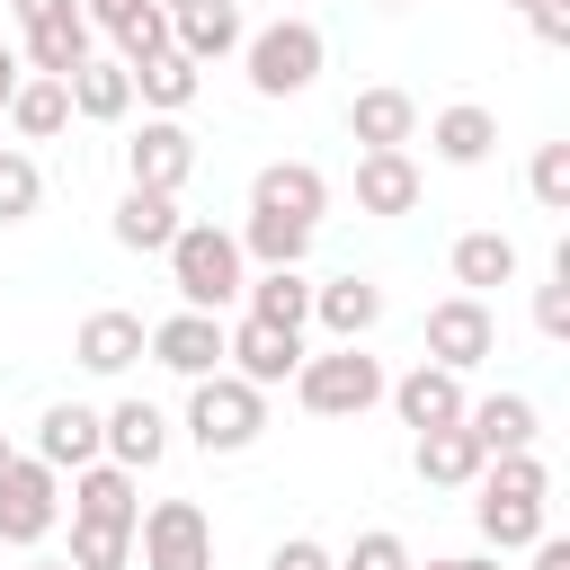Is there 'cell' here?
Returning a JSON list of instances; mask_svg holds the SVG:
<instances>
[{
    "mask_svg": "<svg viewBox=\"0 0 570 570\" xmlns=\"http://www.w3.org/2000/svg\"><path fill=\"white\" fill-rule=\"evenodd\" d=\"M312 321L330 330V338H365L374 321H383V285L374 276H330V285H312Z\"/></svg>",
    "mask_w": 570,
    "mask_h": 570,
    "instance_id": "21",
    "label": "cell"
},
{
    "mask_svg": "<svg viewBox=\"0 0 570 570\" xmlns=\"http://www.w3.org/2000/svg\"><path fill=\"white\" fill-rule=\"evenodd\" d=\"M98 454H107L98 410H89V401H45V419H36V463L80 472V463H98Z\"/></svg>",
    "mask_w": 570,
    "mask_h": 570,
    "instance_id": "13",
    "label": "cell"
},
{
    "mask_svg": "<svg viewBox=\"0 0 570 570\" xmlns=\"http://www.w3.org/2000/svg\"><path fill=\"white\" fill-rule=\"evenodd\" d=\"M249 205L294 214V223H312V232H321V214H330V178H321L312 160H267V169L249 178Z\"/></svg>",
    "mask_w": 570,
    "mask_h": 570,
    "instance_id": "16",
    "label": "cell"
},
{
    "mask_svg": "<svg viewBox=\"0 0 570 570\" xmlns=\"http://www.w3.org/2000/svg\"><path fill=\"white\" fill-rule=\"evenodd\" d=\"M240 303H249V321L303 330V321H312V276H303V267H258V276L240 285Z\"/></svg>",
    "mask_w": 570,
    "mask_h": 570,
    "instance_id": "26",
    "label": "cell"
},
{
    "mask_svg": "<svg viewBox=\"0 0 570 570\" xmlns=\"http://www.w3.org/2000/svg\"><path fill=\"white\" fill-rule=\"evenodd\" d=\"M240 258H258V267H303V258H312V223L249 205V223H240Z\"/></svg>",
    "mask_w": 570,
    "mask_h": 570,
    "instance_id": "29",
    "label": "cell"
},
{
    "mask_svg": "<svg viewBox=\"0 0 570 570\" xmlns=\"http://www.w3.org/2000/svg\"><path fill=\"white\" fill-rule=\"evenodd\" d=\"M18 80H27V62H18V45H0V116H9V98H18Z\"/></svg>",
    "mask_w": 570,
    "mask_h": 570,
    "instance_id": "43",
    "label": "cell"
},
{
    "mask_svg": "<svg viewBox=\"0 0 570 570\" xmlns=\"http://www.w3.org/2000/svg\"><path fill=\"white\" fill-rule=\"evenodd\" d=\"M383 9H401V0H383Z\"/></svg>",
    "mask_w": 570,
    "mask_h": 570,
    "instance_id": "50",
    "label": "cell"
},
{
    "mask_svg": "<svg viewBox=\"0 0 570 570\" xmlns=\"http://www.w3.org/2000/svg\"><path fill=\"white\" fill-rule=\"evenodd\" d=\"M338 570H410V543L392 534V525H365L356 543H347V561Z\"/></svg>",
    "mask_w": 570,
    "mask_h": 570,
    "instance_id": "38",
    "label": "cell"
},
{
    "mask_svg": "<svg viewBox=\"0 0 570 570\" xmlns=\"http://www.w3.org/2000/svg\"><path fill=\"white\" fill-rule=\"evenodd\" d=\"M240 62H249V89H258V98H303V89L321 80L330 45H321L312 18H276V27L240 36Z\"/></svg>",
    "mask_w": 570,
    "mask_h": 570,
    "instance_id": "4",
    "label": "cell"
},
{
    "mask_svg": "<svg viewBox=\"0 0 570 570\" xmlns=\"http://www.w3.org/2000/svg\"><path fill=\"white\" fill-rule=\"evenodd\" d=\"M142 9H151V0H80V18H89V27H107V36H116V27H134Z\"/></svg>",
    "mask_w": 570,
    "mask_h": 570,
    "instance_id": "40",
    "label": "cell"
},
{
    "mask_svg": "<svg viewBox=\"0 0 570 570\" xmlns=\"http://www.w3.org/2000/svg\"><path fill=\"white\" fill-rule=\"evenodd\" d=\"M142 312H89L80 321V338H71V356L89 365V374H125V365H142Z\"/></svg>",
    "mask_w": 570,
    "mask_h": 570,
    "instance_id": "22",
    "label": "cell"
},
{
    "mask_svg": "<svg viewBox=\"0 0 570 570\" xmlns=\"http://www.w3.org/2000/svg\"><path fill=\"white\" fill-rule=\"evenodd\" d=\"M267 570H338V561H330V543H312V534H285V543L267 552Z\"/></svg>",
    "mask_w": 570,
    "mask_h": 570,
    "instance_id": "39",
    "label": "cell"
},
{
    "mask_svg": "<svg viewBox=\"0 0 570 570\" xmlns=\"http://www.w3.org/2000/svg\"><path fill=\"white\" fill-rule=\"evenodd\" d=\"M62 89H71V116H89V125H125V116H134V71H125V62H98V53H89Z\"/></svg>",
    "mask_w": 570,
    "mask_h": 570,
    "instance_id": "25",
    "label": "cell"
},
{
    "mask_svg": "<svg viewBox=\"0 0 570 570\" xmlns=\"http://www.w3.org/2000/svg\"><path fill=\"white\" fill-rule=\"evenodd\" d=\"M347 134L365 151H410L419 142V98L410 89H356L347 98Z\"/></svg>",
    "mask_w": 570,
    "mask_h": 570,
    "instance_id": "14",
    "label": "cell"
},
{
    "mask_svg": "<svg viewBox=\"0 0 570 570\" xmlns=\"http://www.w3.org/2000/svg\"><path fill=\"white\" fill-rule=\"evenodd\" d=\"M169 232H178V196H160V187H125L116 196V240L125 249H169Z\"/></svg>",
    "mask_w": 570,
    "mask_h": 570,
    "instance_id": "28",
    "label": "cell"
},
{
    "mask_svg": "<svg viewBox=\"0 0 570 570\" xmlns=\"http://www.w3.org/2000/svg\"><path fill=\"white\" fill-rule=\"evenodd\" d=\"M36 205H45V169L18 142H0V223H27Z\"/></svg>",
    "mask_w": 570,
    "mask_h": 570,
    "instance_id": "33",
    "label": "cell"
},
{
    "mask_svg": "<svg viewBox=\"0 0 570 570\" xmlns=\"http://www.w3.org/2000/svg\"><path fill=\"white\" fill-rule=\"evenodd\" d=\"M383 401L401 410V428H454L472 392H463V374H445V365H428V356H419L401 383H383Z\"/></svg>",
    "mask_w": 570,
    "mask_h": 570,
    "instance_id": "12",
    "label": "cell"
},
{
    "mask_svg": "<svg viewBox=\"0 0 570 570\" xmlns=\"http://www.w3.org/2000/svg\"><path fill=\"white\" fill-rule=\"evenodd\" d=\"M196 80H205V62H187L178 45H169V53H151V62H134V98H142L151 116H178V107L196 98Z\"/></svg>",
    "mask_w": 570,
    "mask_h": 570,
    "instance_id": "31",
    "label": "cell"
},
{
    "mask_svg": "<svg viewBox=\"0 0 570 570\" xmlns=\"http://www.w3.org/2000/svg\"><path fill=\"white\" fill-rule=\"evenodd\" d=\"M9 454H18V445H9V436H0V463H9Z\"/></svg>",
    "mask_w": 570,
    "mask_h": 570,
    "instance_id": "48",
    "label": "cell"
},
{
    "mask_svg": "<svg viewBox=\"0 0 570 570\" xmlns=\"http://www.w3.org/2000/svg\"><path fill=\"white\" fill-rule=\"evenodd\" d=\"M98 428H107V463H125V472H151V463L169 454V419H160L151 401H116Z\"/></svg>",
    "mask_w": 570,
    "mask_h": 570,
    "instance_id": "23",
    "label": "cell"
},
{
    "mask_svg": "<svg viewBox=\"0 0 570 570\" xmlns=\"http://www.w3.org/2000/svg\"><path fill=\"white\" fill-rule=\"evenodd\" d=\"M53 517H62V472L36 454H9L0 463V543H45Z\"/></svg>",
    "mask_w": 570,
    "mask_h": 570,
    "instance_id": "6",
    "label": "cell"
},
{
    "mask_svg": "<svg viewBox=\"0 0 570 570\" xmlns=\"http://www.w3.org/2000/svg\"><path fill=\"white\" fill-rule=\"evenodd\" d=\"M134 517H142V472H125V463H80L71 472V525H116V534H134Z\"/></svg>",
    "mask_w": 570,
    "mask_h": 570,
    "instance_id": "11",
    "label": "cell"
},
{
    "mask_svg": "<svg viewBox=\"0 0 570 570\" xmlns=\"http://www.w3.org/2000/svg\"><path fill=\"white\" fill-rule=\"evenodd\" d=\"M36 570H71V561H36Z\"/></svg>",
    "mask_w": 570,
    "mask_h": 570,
    "instance_id": "46",
    "label": "cell"
},
{
    "mask_svg": "<svg viewBox=\"0 0 570 570\" xmlns=\"http://www.w3.org/2000/svg\"><path fill=\"white\" fill-rule=\"evenodd\" d=\"M223 365L240 374V383H258V392H276V383H294V365H303V330H276V321H232L223 330Z\"/></svg>",
    "mask_w": 570,
    "mask_h": 570,
    "instance_id": "9",
    "label": "cell"
},
{
    "mask_svg": "<svg viewBox=\"0 0 570 570\" xmlns=\"http://www.w3.org/2000/svg\"><path fill=\"white\" fill-rule=\"evenodd\" d=\"M472 525H481V543H490V552H525V543L543 534V499L481 490V499H472Z\"/></svg>",
    "mask_w": 570,
    "mask_h": 570,
    "instance_id": "27",
    "label": "cell"
},
{
    "mask_svg": "<svg viewBox=\"0 0 570 570\" xmlns=\"http://www.w3.org/2000/svg\"><path fill=\"white\" fill-rule=\"evenodd\" d=\"M490 356H499V321H490L481 294H445V303H428V365L472 374V365H490Z\"/></svg>",
    "mask_w": 570,
    "mask_h": 570,
    "instance_id": "7",
    "label": "cell"
},
{
    "mask_svg": "<svg viewBox=\"0 0 570 570\" xmlns=\"http://www.w3.org/2000/svg\"><path fill=\"white\" fill-rule=\"evenodd\" d=\"M463 428H472L481 454H517V445L543 436V410H534L525 392H490V401H463Z\"/></svg>",
    "mask_w": 570,
    "mask_h": 570,
    "instance_id": "19",
    "label": "cell"
},
{
    "mask_svg": "<svg viewBox=\"0 0 570 570\" xmlns=\"http://www.w3.org/2000/svg\"><path fill=\"white\" fill-rule=\"evenodd\" d=\"M534 330L543 338H570V249L552 258V285H534Z\"/></svg>",
    "mask_w": 570,
    "mask_h": 570,
    "instance_id": "37",
    "label": "cell"
},
{
    "mask_svg": "<svg viewBox=\"0 0 570 570\" xmlns=\"http://www.w3.org/2000/svg\"><path fill=\"white\" fill-rule=\"evenodd\" d=\"M383 365L365 356V338H330L321 356L303 347V365H294V401L312 410V419H365L374 401H383Z\"/></svg>",
    "mask_w": 570,
    "mask_h": 570,
    "instance_id": "2",
    "label": "cell"
},
{
    "mask_svg": "<svg viewBox=\"0 0 570 570\" xmlns=\"http://www.w3.org/2000/svg\"><path fill=\"white\" fill-rule=\"evenodd\" d=\"M525 18H534V36H543V45H570V0H534Z\"/></svg>",
    "mask_w": 570,
    "mask_h": 570,
    "instance_id": "41",
    "label": "cell"
},
{
    "mask_svg": "<svg viewBox=\"0 0 570 570\" xmlns=\"http://www.w3.org/2000/svg\"><path fill=\"white\" fill-rule=\"evenodd\" d=\"M151 53H169V9H142L134 27H116V62H125V71L151 62Z\"/></svg>",
    "mask_w": 570,
    "mask_h": 570,
    "instance_id": "36",
    "label": "cell"
},
{
    "mask_svg": "<svg viewBox=\"0 0 570 570\" xmlns=\"http://www.w3.org/2000/svg\"><path fill=\"white\" fill-rule=\"evenodd\" d=\"M142 356H151V365H169V374H187V383H196V374H214V365H223V312H187V303H178L169 321H151Z\"/></svg>",
    "mask_w": 570,
    "mask_h": 570,
    "instance_id": "10",
    "label": "cell"
},
{
    "mask_svg": "<svg viewBox=\"0 0 570 570\" xmlns=\"http://www.w3.org/2000/svg\"><path fill=\"white\" fill-rule=\"evenodd\" d=\"M9 125H18L27 142H53V134L71 125V89H62V80H45V71H27V80H18V98H9Z\"/></svg>",
    "mask_w": 570,
    "mask_h": 570,
    "instance_id": "32",
    "label": "cell"
},
{
    "mask_svg": "<svg viewBox=\"0 0 570 570\" xmlns=\"http://www.w3.org/2000/svg\"><path fill=\"white\" fill-rule=\"evenodd\" d=\"M410 570H419V561H410ZM428 570H499V561H490V552H454V561H428Z\"/></svg>",
    "mask_w": 570,
    "mask_h": 570,
    "instance_id": "45",
    "label": "cell"
},
{
    "mask_svg": "<svg viewBox=\"0 0 570 570\" xmlns=\"http://www.w3.org/2000/svg\"><path fill=\"white\" fill-rule=\"evenodd\" d=\"M525 552H534V570H570V543H561V534H552V525H543V534H534V543H525Z\"/></svg>",
    "mask_w": 570,
    "mask_h": 570,
    "instance_id": "42",
    "label": "cell"
},
{
    "mask_svg": "<svg viewBox=\"0 0 570 570\" xmlns=\"http://www.w3.org/2000/svg\"><path fill=\"white\" fill-rule=\"evenodd\" d=\"M508 9H534V0H508Z\"/></svg>",
    "mask_w": 570,
    "mask_h": 570,
    "instance_id": "49",
    "label": "cell"
},
{
    "mask_svg": "<svg viewBox=\"0 0 570 570\" xmlns=\"http://www.w3.org/2000/svg\"><path fill=\"white\" fill-rule=\"evenodd\" d=\"M160 258H169V285H178L187 312H223V303H240V285H249L240 232H223V223H178Z\"/></svg>",
    "mask_w": 570,
    "mask_h": 570,
    "instance_id": "1",
    "label": "cell"
},
{
    "mask_svg": "<svg viewBox=\"0 0 570 570\" xmlns=\"http://www.w3.org/2000/svg\"><path fill=\"white\" fill-rule=\"evenodd\" d=\"M18 62H27V71H45V80H71V71L89 62V18H80V9L36 18V27H27V45H18Z\"/></svg>",
    "mask_w": 570,
    "mask_h": 570,
    "instance_id": "24",
    "label": "cell"
},
{
    "mask_svg": "<svg viewBox=\"0 0 570 570\" xmlns=\"http://www.w3.org/2000/svg\"><path fill=\"white\" fill-rule=\"evenodd\" d=\"M240 0H187V9H169V45L187 53V62H223V53H240Z\"/></svg>",
    "mask_w": 570,
    "mask_h": 570,
    "instance_id": "18",
    "label": "cell"
},
{
    "mask_svg": "<svg viewBox=\"0 0 570 570\" xmlns=\"http://www.w3.org/2000/svg\"><path fill=\"white\" fill-rule=\"evenodd\" d=\"M196 178V134L178 125V116H142V134L125 142V187H160V196H178Z\"/></svg>",
    "mask_w": 570,
    "mask_h": 570,
    "instance_id": "8",
    "label": "cell"
},
{
    "mask_svg": "<svg viewBox=\"0 0 570 570\" xmlns=\"http://www.w3.org/2000/svg\"><path fill=\"white\" fill-rule=\"evenodd\" d=\"M134 561V534L116 525H71V570H125Z\"/></svg>",
    "mask_w": 570,
    "mask_h": 570,
    "instance_id": "35",
    "label": "cell"
},
{
    "mask_svg": "<svg viewBox=\"0 0 570 570\" xmlns=\"http://www.w3.org/2000/svg\"><path fill=\"white\" fill-rule=\"evenodd\" d=\"M525 187H534L543 214H570V142H543V151L525 160Z\"/></svg>",
    "mask_w": 570,
    "mask_h": 570,
    "instance_id": "34",
    "label": "cell"
},
{
    "mask_svg": "<svg viewBox=\"0 0 570 570\" xmlns=\"http://www.w3.org/2000/svg\"><path fill=\"white\" fill-rule=\"evenodd\" d=\"M428 151H436L445 169H481V160L499 151V116H490V107H472V98H454V107H436V116H428Z\"/></svg>",
    "mask_w": 570,
    "mask_h": 570,
    "instance_id": "15",
    "label": "cell"
},
{
    "mask_svg": "<svg viewBox=\"0 0 570 570\" xmlns=\"http://www.w3.org/2000/svg\"><path fill=\"white\" fill-rule=\"evenodd\" d=\"M187 436H196V454H249V445L267 436V392L240 383L232 365L196 374V383H187Z\"/></svg>",
    "mask_w": 570,
    "mask_h": 570,
    "instance_id": "3",
    "label": "cell"
},
{
    "mask_svg": "<svg viewBox=\"0 0 570 570\" xmlns=\"http://www.w3.org/2000/svg\"><path fill=\"white\" fill-rule=\"evenodd\" d=\"M410 205H419V160L410 151H356V214L401 223Z\"/></svg>",
    "mask_w": 570,
    "mask_h": 570,
    "instance_id": "17",
    "label": "cell"
},
{
    "mask_svg": "<svg viewBox=\"0 0 570 570\" xmlns=\"http://www.w3.org/2000/svg\"><path fill=\"white\" fill-rule=\"evenodd\" d=\"M151 9H187V0H151Z\"/></svg>",
    "mask_w": 570,
    "mask_h": 570,
    "instance_id": "47",
    "label": "cell"
},
{
    "mask_svg": "<svg viewBox=\"0 0 570 570\" xmlns=\"http://www.w3.org/2000/svg\"><path fill=\"white\" fill-rule=\"evenodd\" d=\"M410 463H419V481H428V490H472L490 454H481V445H472V428L454 419V428H419Z\"/></svg>",
    "mask_w": 570,
    "mask_h": 570,
    "instance_id": "20",
    "label": "cell"
},
{
    "mask_svg": "<svg viewBox=\"0 0 570 570\" xmlns=\"http://www.w3.org/2000/svg\"><path fill=\"white\" fill-rule=\"evenodd\" d=\"M134 552L142 570H214V517L196 499H160L134 517Z\"/></svg>",
    "mask_w": 570,
    "mask_h": 570,
    "instance_id": "5",
    "label": "cell"
},
{
    "mask_svg": "<svg viewBox=\"0 0 570 570\" xmlns=\"http://www.w3.org/2000/svg\"><path fill=\"white\" fill-rule=\"evenodd\" d=\"M18 9V27H36V18H62V9H80V0H9Z\"/></svg>",
    "mask_w": 570,
    "mask_h": 570,
    "instance_id": "44",
    "label": "cell"
},
{
    "mask_svg": "<svg viewBox=\"0 0 570 570\" xmlns=\"http://www.w3.org/2000/svg\"><path fill=\"white\" fill-rule=\"evenodd\" d=\"M445 267H454V285H463V294H490V285H517V240H508V232H463Z\"/></svg>",
    "mask_w": 570,
    "mask_h": 570,
    "instance_id": "30",
    "label": "cell"
}]
</instances>
